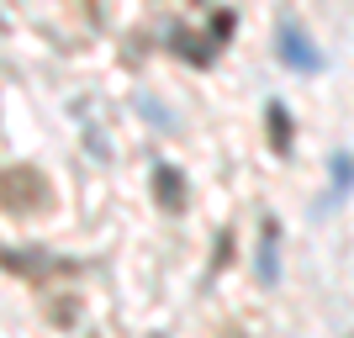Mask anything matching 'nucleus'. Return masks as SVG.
Listing matches in <instances>:
<instances>
[{
    "instance_id": "1",
    "label": "nucleus",
    "mask_w": 354,
    "mask_h": 338,
    "mask_svg": "<svg viewBox=\"0 0 354 338\" xmlns=\"http://www.w3.org/2000/svg\"><path fill=\"white\" fill-rule=\"evenodd\" d=\"M43 201H48V185H43V175H37V169H27V164L0 169V206H6L11 217H32Z\"/></svg>"
},
{
    "instance_id": "2",
    "label": "nucleus",
    "mask_w": 354,
    "mask_h": 338,
    "mask_svg": "<svg viewBox=\"0 0 354 338\" xmlns=\"http://www.w3.org/2000/svg\"><path fill=\"white\" fill-rule=\"evenodd\" d=\"M281 59L296 64V69H317V64H323V59L307 48V37H301V32H286V37H281Z\"/></svg>"
},
{
    "instance_id": "3",
    "label": "nucleus",
    "mask_w": 354,
    "mask_h": 338,
    "mask_svg": "<svg viewBox=\"0 0 354 338\" xmlns=\"http://www.w3.org/2000/svg\"><path fill=\"white\" fill-rule=\"evenodd\" d=\"M159 196H169V206H180V180H175V169H159Z\"/></svg>"
},
{
    "instance_id": "4",
    "label": "nucleus",
    "mask_w": 354,
    "mask_h": 338,
    "mask_svg": "<svg viewBox=\"0 0 354 338\" xmlns=\"http://www.w3.org/2000/svg\"><path fill=\"white\" fill-rule=\"evenodd\" d=\"M270 127H275V148H286V111L270 106Z\"/></svg>"
}]
</instances>
